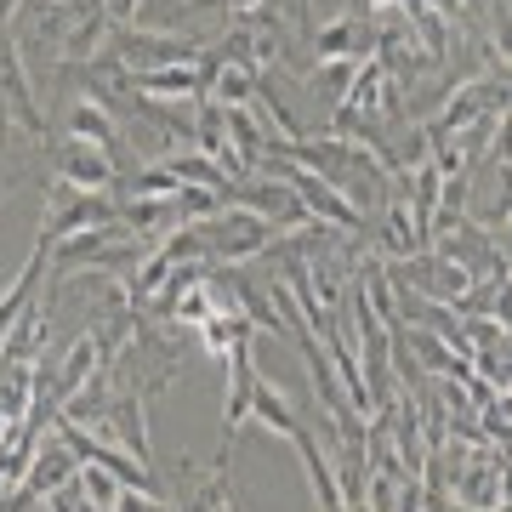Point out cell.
<instances>
[{
    "label": "cell",
    "mask_w": 512,
    "mask_h": 512,
    "mask_svg": "<svg viewBox=\"0 0 512 512\" xmlns=\"http://www.w3.org/2000/svg\"><path fill=\"white\" fill-rule=\"evenodd\" d=\"M109 222H120V205H114L109 194H80V188L57 183L52 200H46V222H40L35 245H46V251H52L57 239L86 234V228H109Z\"/></svg>",
    "instance_id": "obj_1"
},
{
    "label": "cell",
    "mask_w": 512,
    "mask_h": 512,
    "mask_svg": "<svg viewBox=\"0 0 512 512\" xmlns=\"http://www.w3.org/2000/svg\"><path fill=\"white\" fill-rule=\"evenodd\" d=\"M251 421L262 427V433L291 439V444H296V433H302V421L291 416V393H285L279 382H268L262 370H256V393H251Z\"/></svg>",
    "instance_id": "obj_5"
},
{
    "label": "cell",
    "mask_w": 512,
    "mask_h": 512,
    "mask_svg": "<svg viewBox=\"0 0 512 512\" xmlns=\"http://www.w3.org/2000/svg\"><path fill=\"white\" fill-rule=\"evenodd\" d=\"M114 177H120V165H114V154H103L97 143L69 137V143L57 148V183L80 188V194H109Z\"/></svg>",
    "instance_id": "obj_2"
},
{
    "label": "cell",
    "mask_w": 512,
    "mask_h": 512,
    "mask_svg": "<svg viewBox=\"0 0 512 512\" xmlns=\"http://www.w3.org/2000/svg\"><path fill=\"white\" fill-rule=\"evenodd\" d=\"M69 137L97 143L103 154H120V148H126V137H120V126H114V109L109 103H97V97H86V92L69 103Z\"/></svg>",
    "instance_id": "obj_4"
},
{
    "label": "cell",
    "mask_w": 512,
    "mask_h": 512,
    "mask_svg": "<svg viewBox=\"0 0 512 512\" xmlns=\"http://www.w3.org/2000/svg\"><path fill=\"white\" fill-rule=\"evenodd\" d=\"M92 433V427H86ZM97 433H109V439L126 444V456H137L154 473V444H148V393H126V399H114L97 421Z\"/></svg>",
    "instance_id": "obj_3"
},
{
    "label": "cell",
    "mask_w": 512,
    "mask_h": 512,
    "mask_svg": "<svg viewBox=\"0 0 512 512\" xmlns=\"http://www.w3.org/2000/svg\"><path fill=\"white\" fill-rule=\"evenodd\" d=\"M370 23H359V18H342L336 23H325V29H313V57L319 63H336V57H370V35H365Z\"/></svg>",
    "instance_id": "obj_6"
},
{
    "label": "cell",
    "mask_w": 512,
    "mask_h": 512,
    "mask_svg": "<svg viewBox=\"0 0 512 512\" xmlns=\"http://www.w3.org/2000/svg\"><path fill=\"white\" fill-rule=\"evenodd\" d=\"M211 6H228V12H256L262 0H211Z\"/></svg>",
    "instance_id": "obj_7"
},
{
    "label": "cell",
    "mask_w": 512,
    "mask_h": 512,
    "mask_svg": "<svg viewBox=\"0 0 512 512\" xmlns=\"http://www.w3.org/2000/svg\"><path fill=\"white\" fill-rule=\"evenodd\" d=\"M0 512H29V507H18V501H6V507H0Z\"/></svg>",
    "instance_id": "obj_8"
}]
</instances>
